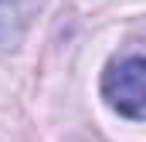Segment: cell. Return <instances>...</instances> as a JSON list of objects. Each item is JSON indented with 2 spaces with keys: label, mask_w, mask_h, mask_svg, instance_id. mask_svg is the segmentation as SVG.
<instances>
[{
  "label": "cell",
  "mask_w": 146,
  "mask_h": 142,
  "mask_svg": "<svg viewBox=\"0 0 146 142\" xmlns=\"http://www.w3.org/2000/svg\"><path fill=\"white\" fill-rule=\"evenodd\" d=\"M106 105L133 122H146V58H119L109 61V68L102 71V85H99Z\"/></svg>",
  "instance_id": "1"
}]
</instances>
